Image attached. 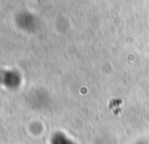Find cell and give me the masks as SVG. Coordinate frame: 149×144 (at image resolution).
Masks as SVG:
<instances>
[]
</instances>
